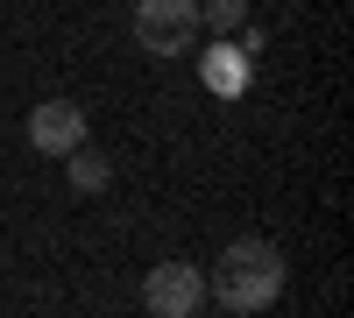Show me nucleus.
I'll return each instance as SVG.
<instances>
[{
    "instance_id": "f257e3e1",
    "label": "nucleus",
    "mask_w": 354,
    "mask_h": 318,
    "mask_svg": "<svg viewBox=\"0 0 354 318\" xmlns=\"http://www.w3.org/2000/svg\"><path fill=\"white\" fill-rule=\"evenodd\" d=\"M283 255L270 248V241H255V234H241V241H227L220 248V262L205 269V297H220L227 311H270L277 297H283Z\"/></svg>"
},
{
    "instance_id": "f03ea898",
    "label": "nucleus",
    "mask_w": 354,
    "mask_h": 318,
    "mask_svg": "<svg viewBox=\"0 0 354 318\" xmlns=\"http://www.w3.org/2000/svg\"><path fill=\"white\" fill-rule=\"evenodd\" d=\"M135 43L149 57H185L198 43V0H135Z\"/></svg>"
},
{
    "instance_id": "7ed1b4c3",
    "label": "nucleus",
    "mask_w": 354,
    "mask_h": 318,
    "mask_svg": "<svg viewBox=\"0 0 354 318\" xmlns=\"http://www.w3.org/2000/svg\"><path fill=\"white\" fill-rule=\"evenodd\" d=\"M198 304H205L198 262H156L142 276V311L149 318H198Z\"/></svg>"
},
{
    "instance_id": "20e7f679",
    "label": "nucleus",
    "mask_w": 354,
    "mask_h": 318,
    "mask_svg": "<svg viewBox=\"0 0 354 318\" xmlns=\"http://www.w3.org/2000/svg\"><path fill=\"white\" fill-rule=\"evenodd\" d=\"M28 149H36V156H71V149H85V106H78V99H43V106H28Z\"/></svg>"
},
{
    "instance_id": "39448f33",
    "label": "nucleus",
    "mask_w": 354,
    "mask_h": 318,
    "mask_svg": "<svg viewBox=\"0 0 354 318\" xmlns=\"http://www.w3.org/2000/svg\"><path fill=\"white\" fill-rule=\"evenodd\" d=\"M71 191H106V156L71 149Z\"/></svg>"
},
{
    "instance_id": "423d86ee",
    "label": "nucleus",
    "mask_w": 354,
    "mask_h": 318,
    "mask_svg": "<svg viewBox=\"0 0 354 318\" xmlns=\"http://www.w3.org/2000/svg\"><path fill=\"white\" fill-rule=\"evenodd\" d=\"M198 21L205 28H241L248 21V0H198Z\"/></svg>"
},
{
    "instance_id": "0eeeda50",
    "label": "nucleus",
    "mask_w": 354,
    "mask_h": 318,
    "mask_svg": "<svg viewBox=\"0 0 354 318\" xmlns=\"http://www.w3.org/2000/svg\"><path fill=\"white\" fill-rule=\"evenodd\" d=\"M248 318H262V311H248Z\"/></svg>"
}]
</instances>
